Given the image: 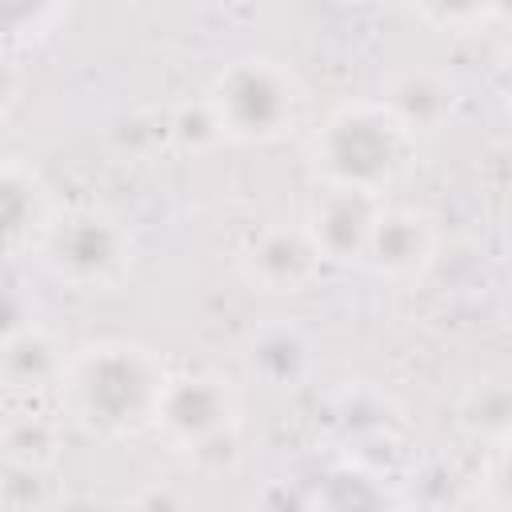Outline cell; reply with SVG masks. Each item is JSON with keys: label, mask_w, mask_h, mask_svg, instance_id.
I'll return each instance as SVG.
<instances>
[{"label": "cell", "mask_w": 512, "mask_h": 512, "mask_svg": "<svg viewBox=\"0 0 512 512\" xmlns=\"http://www.w3.org/2000/svg\"><path fill=\"white\" fill-rule=\"evenodd\" d=\"M164 384L160 360L128 340H100L64 360L60 392L68 416L96 436H132L152 424Z\"/></svg>", "instance_id": "obj_1"}, {"label": "cell", "mask_w": 512, "mask_h": 512, "mask_svg": "<svg viewBox=\"0 0 512 512\" xmlns=\"http://www.w3.org/2000/svg\"><path fill=\"white\" fill-rule=\"evenodd\" d=\"M416 136L384 100L336 108L312 136V168L324 184L384 192L412 160Z\"/></svg>", "instance_id": "obj_2"}, {"label": "cell", "mask_w": 512, "mask_h": 512, "mask_svg": "<svg viewBox=\"0 0 512 512\" xmlns=\"http://www.w3.org/2000/svg\"><path fill=\"white\" fill-rule=\"evenodd\" d=\"M208 108L216 116L220 140L268 144L280 140L300 116V84L296 76L268 56L232 60L208 88Z\"/></svg>", "instance_id": "obj_3"}, {"label": "cell", "mask_w": 512, "mask_h": 512, "mask_svg": "<svg viewBox=\"0 0 512 512\" xmlns=\"http://www.w3.org/2000/svg\"><path fill=\"white\" fill-rule=\"evenodd\" d=\"M32 248L60 284L80 292H100L120 284L132 264L128 228L92 204H76L48 216Z\"/></svg>", "instance_id": "obj_4"}, {"label": "cell", "mask_w": 512, "mask_h": 512, "mask_svg": "<svg viewBox=\"0 0 512 512\" xmlns=\"http://www.w3.org/2000/svg\"><path fill=\"white\" fill-rule=\"evenodd\" d=\"M236 424V396L224 380L204 376V372H184V376H164L156 408H152V428L172 444V448H192L204 436Z\"/></svg>", "instance_id": "obj_5"}, {"label": "cell", "mask_w": 512, "mask_h": 512, "mask_svg": "<svg viewBox=\"0 0 512 512\" xmlns=\"http://www.w3.org/2000/svg\"><path fill=\"white\" fill-rule=\"evenodd\" d=\"M380 204H384L380 192L324 184L304 216V228H308L312 244L320 248V260L324 264H360Z\"/></svg>", "instance_id": "obj_6"}, {"label": "cell", "mask_w": 512, "mask_h": 512, "mask_svg": "<svg viewBox=\"0 0 512 512\" xmlns=\"http://www.w3.org/2000/svg\"><path fill=\"white\" fill-rule=\"evenodd\" d=\"M436 256V224L424 208L380 204L364 244V260L384 280H416Z\"/></svg>", "instance_id": "obj_7"}, {"label": "cell", "mask_w": 512, "mask_h": 512, "mask_svg": "<svg viewBox=\"0 0 512 512\" xmlns=\"http://www.w3.org/2000/svg\"><path fill=\"white\" fill-rule=\"evenodd\" d=\"M320 248L312 244L304 224H268L260 228L244 252H240V268L244 276L264 288V292H304L316 272H320Z\"/></svg>", "instance_id": "obj_8"}, {"label": "cell", "mask_w": 512, "mask_h": 512, "mask_svg": "<svg viewBox=\"0 0 512 512\" xmlns=\"http://www.w3.org/2000/svg\"><path fill=\"white\" fill-rule=\"evenodd\" d=\"M244 368L264 388H296L312 372V344L296 324H264L244 344Z\"/></svg>", "instance_id": "obj_9"}, {"label": "cell", "mask_w": 512, "mask_h": 512, "mask_svg": "<svg viewBox=\"0 0 512 512\" xmlns=\"http://www.w3.org/2000/svg\"><path fill=\"white\" fill-rule=\"evenodd\" d=\"M48 216L52 212L40 180L24 164L4 160L0 164V252L32 248Z\"/></svg>", "instance_id": "obj_10"}, {"label": "cell", "mask_w": 512, "mask_h": 512, "mask_svg": "<svg viewBox=\"0 0 512 512\" xmlns=\"http://www.w3.org/2000/svg\"><path fill=\"white\" fill-rule=\"evenodd\" d=\"M60 372H64V352L40 324H28L0 340V384L4 388L40 392L48 384H60Z\"/></svg>", "instance_id": "obj_11"}, {"label": "cell", "mask_w": 512, "mask_h": 512, "mask_svg": "<svg viewBox=\"0 0 512 512\" xmlns=\"http://www.w3.org/2000/svg\"><path fill=\"white\" fill-rule=\"evenodd\" d=\"M384 104L404 120V128L416 136V132H428L436 128L448 108H452V88L436 76V72H424V68H412V72H400L388 92H384Z\"/></svg>", "instance_id": "obj_12"}, {"label": "cell", "mask_w": 512, "mask_h": 512, "mask_svg": "<svg viewBox=\"0 0 512 512\" xmlns=\"http://www.w3.org/2000/svg\"><path fill=\"white\" fill-rule=\"evenodd\" d=\"M56 448H60V432L44 416H20L4 428V456L20 472H40L44 464L56 460Z\"/></svg>", "instance_id": "obj_13"}, {"label": "cell", "mask_w": 512, "mask_h": 512, "mask_svg": "<svg viewBox=\"0 0 512 512\" xmlns=\"http://www.w3.org/2000/svg\"><path fill=\"white\" fill-rule=\"evenodd\" d=\"M60 8L64 0H0V48H16L44 36L56 24Z\"/></svg>", "instance_id": "obj_14"}, {"label": "cell", "mask_w": 512, "mask_h": 512, "mask_svg": "<svg viewBox=\"0 0 512 512\" xmlns=\"http://www.w3.org/2000/svg\"><path fill=\"white\" fill-rule=\"evenodd\" d=\"M412 4L420 8L424 20L440 28H472L500 8V0H412Z\"/></svg>", "instance_id": "obj_15"}, {"label": "cell", "mask_w": 512, "mask_h": 512, "mask_svg": "<svg viewBox=\"0 0 512 512\" xmlns=\"http://www.w3.org/2000/svg\"><path fill=\"white\" fill-rule=\"evenodd\" d=\"M172 136L188 148H204L212 140H220V128H216V116L208 108V100L200 104H184L176 116H172Z\"/></svg>", "instance_id": "obj_16"}, {"label": "cell", "mask_w": 512, "mask_h": 512, "mask_svg": "<svg viewBox=\"0 0 512 512\" xmlns=\"http://www.w3.org/2000/svg\"><path fill=\"white\" fill-rule=\"evenodd\" d=\"M188 456H192L200 468H208V472H224V468H232V464L240 460V436H236V424H228V428L204 436L200 444L188 448Z\"/></svg>", "instance_id": "obj_17"}, {"label": "cell", "mask_w": 512, "mask_h": 512, "mask_svg": "<svg viewBox=\"0 0 512 512\" xmlns=\"http://www.w3.org/2000/svg\"><path fill=\"white\" fill-rule=\"evenodd\" d=\"M28 324H36L32 320V300L16 284H0V340L28 328Z\"/></svg>", "instance_id": "obj_18"}, {"label": "cell", "mask_w": 512, "mask_h": 512, "mask_svg": "<svg viewBox=\"0 0 512 512\" xmlns=\"http://www.w3.org/2000/svg\"><path fill=\"white\" fill-rule=\"evenodd\" d=\"M20 84H24V76H20L16 60H12V52L0 48V116H4V112L12 108V100L20 96Z\"/></svg>", "instance_id": "obj_19"}, {"label": "cell", "mask_w": 512, "mask_h": 512, "mask_svg": "<svg viewBox=\"0 0 512 512\" xmlns=\"http://www.w3.org/2000/svg\"><path fill=\"white\" fill-rule=\"evenodd\" d=\"M244 4H260V8H272V4H284V0H244Z\"/></svg>", "instance_id": "obj_20"}, {"label": "cell", "mask_w": 512, "mask_h": 512, "mask_svg": "<svg viewBox=\"0 0 512 512\" xmlns=\"http://www.w3.org/2000/svg\"><path fill=\"white\" fill-rule=\"evenodd\" d=\"M8 156H4V124H0V164H4Z\"/></svg>", "instance_id": "obj_21"}, {"label": "cell", "mask_w": 512, "mask_h": 512, "mask_svg": "<svg viewBox=\"0 0 512 512\" xmlns=\"http://www.w3.org/2000/svg\"><path fill=\"white\" fill-rule=\"evenodd\" d=\"M336 4H364V0H336Z\"/></svg>", "instance_id": "obj_22"}]
</instances>
